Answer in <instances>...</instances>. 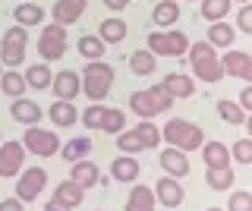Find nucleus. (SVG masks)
<instances>
[{
  "label": "nucleus",
  "mask_w": 252,
  "mask_h": 211,
  "mask_svg": "<svg viewBox=\"0 0 252 211\" xmlns=\"http://www.w3.org/2000/svg\"><path fill=\"white\" fill-rule=\"evenodd\" d=\"M189 66L202 82H220L224 79V66H220L218 48H211L208 41H195L189 44Z\"/></svg>",
  "instance_id": "f257e3e1"
},
{
  "label": "nucleus",
  "mask_w": 252,
  "mask_h": 211,
  "mask_svg": "<svg viewBox=\"0 0 252 211\" xmlns=\"http://www.w3.org/2000/svg\"><path fill=\"white\" fill-rule=\"evenodd\" d=\"M170 104H173V98L167 95V89H164V85L139 89V91H132V95H129V107H132V114H139L142 120H152V117L164 114V111H170Z\"/></svg>",
  "instance_id": "f03ea898"
},
{
  "label": "nucleus",
  "mask_w": 252,
  "mask_h": 211,
  "mask_svg": "<svg viewBox=\"0 0 252 211\" xmlns=\"http://www.w3.org/2000/svg\"><path fill=\"white\" fill-rule=\"evenodd\" d=\"M82 91L92 98V104H101L107 95H110V85H114V69L101 60H92L89 66L82 69Z\"/></svg>",
  "instance_id": "7ed1b4c3"
},
{
  "label": "nucleus",
  "mask_w": 252,
  "mask_h": 211,
  "mask_svg": "<svg viewBox=\"0 0 252 211\" xmlns=\"http://www.w3.org/2000/svg\"><path fill=\"white\" fill-rule=\"evenodd\" d=\"M161 136L170 148H180V151H195V148H202V142H205L202 126H195V123H189V120H170L167 126L161 129Z\"/></svg>",
  "instance_id": "20e7f679"
},
{
  "label": "nucleus",
  "mask_w": 252,
  "mask_h": 211,
  "mask_svg": "<svg viewBox=\"0 0 252 211\" xmlns=\"http://www.w3.org/2000/svg\"><path fill=\"white\" fill-rule=\"evenodd\" d=\"M148 51L155 57H183L189 51V38L180 29H161V32H148Z\"/></svg>",
  "instance_id": "39448f33"
},
{
  "label": "nucleus",
  "mask_w": 252,
  "mask_h": 211,
  "mask_svg": "<svg viewBox=\"0 0 252 211\" xmlns=\"http://www.w3.org/2000/svg\"><path fill=\"white\" fill-rule=\"evenodd\" d=\"M29 48V29L26 26H10L0 38V63L3 66H19L26 60Z\"/></svg>",
  "instance_id": "423d86ee"
},
{
  "label": "nucleus",
  "mask_w": 252,
  "mask_h": 211,
  "mask_svg": "<svg viewBox=\"0 0 252 211\" xmlns=\"http://www.w3.org/2000/svg\"><path fill=\"white\" fill-rule=\"evenodd\" d=\"M38 54H41V60H47V63L60 60L66 54V26H60V22L44 26L41 38H38Z\"/></svg>",
  "instance_id": "0eeeda50"
},
{
  "label": "nucleus",
  "mask_w": 252,
  "mask_h": 211,
  "mask_svg": "<svg viewBox=\"0 0 252 211\" xmlns=\"http://www.w3.org/2000/svg\"><path fill=\"white\" fill-rule=\"evenodd\" d=\"M22 145H26V151L38 154V158H51V154L60 151V139L41 126H29L26 136H22Z\"/></svg>",
  "instance_id": "6e6552de"
},
{
  "label": "nucleus",
  "mask_w": 252,
  "mask_h": 211,
  "mask_svg": "<svg viewBox=\"0 0 252 211\" xmlns=\"http://www.w3.org/2000/svg\"><path fill=\"white\" fill-rule=\"evenodd\" d=\"M44 186H47V174L41 167H29L26 174L16 180V199L19 202H35Z\"/></svg>",
  "instance_id": "1a4fd4ad"
},
{
  "label": "nucleus",
  "mask_w": 252,
  "mask_h": 211,
  "mask_svg": "<svg viewBox=\"0 0 252 211\" xmlns=\"http://www.w3.org/2000/svg\"><path fill=\"white\" fill-rule=\"evenodd\" d=\"M22 158H26V145L22 142H3L0 145V180L19 177Z\"/></svg>",
  "instance_id": "9d476101"
},
{
  "label": "nucleus",
  "mask_w": 252,
  "mask_h": 211,
  "mask_svg": "<svg viewBox=\"0 0 252 211\" xmlns=\"http://www.w3.org/2000/svg\"><path fill=\"white\" fill-rule=\"evenodd\" d=\"M155 199L161 202V205H167V208H177V205H183L186 192H183V186H180L177 177H161L155 183Z\"/></svg>",
  "instance_id": "9b49d317"
},
{
  "label": "nucleus",
  "mask_w": 252,
  "mask_h": 211,
  "mask_svg": "<svg viewBox=\"0 0 252 211\" xmlns=\"http://www.w3.org/2000/svg\"><path fill=\"white\" fill-rule=\"evenodd\" d=\"M51 89H54V95H57V101H73L79 91H82V76H76L73 69H63V73L54 76Z\"/></svg>",
  "instance_id": "f8f14e48"
},
{
  "label": "nucleus",
  "mask_w": 252,
  "mask_h": 211,
  "mask_svg": "<svg viewBox=\"0 0 252 211\" xmlns=\"http://www.w3.org/2000/svg\"><path fill=\"white\" fill-rule=\"evenodd\" d=\"M10 114H13L16 123H22V126H35V123L44 117V111L38 107V101H29V98H13Z\"/></svg>",
  "instance_id": "ddd939ff"
},
{
  "label": "nucleus",
  "mask_w": 252,
  "mask_h": 211,
  "mask_svg": "<svg viewBox=\"0 0 252 211\" xmlns=\"http://www.w3.org/2000/svg\"><path fill=\"white\" fill-rule=\"evenodd\" d=\"M202 161H205V170H220V167H230L233 154L227 151L224 142H205V148H202Z\"/></svg>",
  "instance_id": "4468645a"
},
{
  "label": "nucleus",
  "mask_w": 252,
  "mask_h": 211,
  "mask_svg": "<svg viewBox=\"0 0 252 211\" xmlns=\"http://www.w3.org/2000/svg\"><path fill=\"white\" fill-rule=\"evenodd\" d=\"M85 3H89V0H57L54 10H51V16H54V22H60V26H73V22L85 13Z\"/></svg>",
  "instance_id": "2eb2a0df"
},
{
  "label": "nucleus",
  "mask_w": 252,
  "mask_h": 211,
  "mask_svg": "<svg viewBox=\"0 0 252 211\" xmlns=\"http://www.w3.org/2000/svg\"><path fill=\"white\" fill-rule=\"evenodd\" d=\"M69 180H73L76 186H82V189H92V186H98L101 183V170H98V164L94 161H76L73 164V174H69Z\"/></svg>",
  "instance_id": "dca6fc26"
},
{
  "label": "nucleus",
  "mask_w": 252,
  "mask_h": 211,
  "mask_svg": "<svg viewBox=\"0 0 252 211\" xmlns=\"http://www.w3.org/2000/svg\"><path fill=\"white\" fill-rule=\"evenodd\" d=\"M161 167L167 177H186L189 174V158L186 151H180V148H167V151H161Z\"/></svg>",
  "instance_id": "f3484780"
},
{
  "label": "nucleus",
  "mask_w": 252,
  "mask_h": 211,
  "mask_svg": "<svg viewBox=\"0 0 252 211\" xmlns=\"http://www.w3.org/2000/svg\"><path fill=\"white\" fill-rule=\"evenodd\" d=\"M161 85L167 89V95L173 101H177V98H192L195 95V82L189 79V76H183V73H167Z\"/></svg>",
  "instance_id": "a211bd4d"
},
{
  "label": "nucleus",
  "mask_w": 252,
  "mask_h": 211,
  "mask_svg": "<svg viewBox=\"0 0 252 211\" xmlns=\"http://www.w3.org/2000/svg\"><path fill=\"white\" fill-rule=\"evenodd\" d=\"M249 54L246 51H227L220 57V66H224V76H233V79H246V69H249Z\"/></svg>",
  "instance_id": "6ab92c4d"
},
{
  "label": "nucleus",
  "mask_w": 252,
  "mask_h": 211,
  "mask_svg": "<svg viewBox=\"0 0 252 211\" xmlns=\"http://www.w3.org/2000/svg\"><path fill=\"white\" fill-rule=\"evenodd\" d=\"M139 161L132 158V154H123V158H117L114 164H110V177L120 180V183H136L139 180Z\"/></svg>",
  "instance_id": "aec40b11"
},
{
  "label": "nucleus",
  "mask_w": 252,
  "mask_h": 211,
  "mask_svg": "<svg viewBox=\"0 0 252 211\" xmlns=\"http://www.w3.org/2000/svg\"><path fill=\"white\" fill-rule=\"evenodd\" d=\"M155 192H152V186H132V192H129V199H126V211H155Z\"/></svg>",
  "instance_id": "412c9836"
},
{
  "label": "nucleus",
  "mask_w": 252,
  "mask_h": 211,
  "mask_svg": "<svg viewBox=\"0 0 252 211\" xmlns=\"http://www.w3.org/2000/svg\"><path fill=\"white\" fill-rule=\"evenodd\" d=\"M233 38H236V29L227 26V19L211 22V26H208V44H211V48H224L227 51L233 44Z\"/></svg>",
  "instance_id": "4be33fe9"
},
{
  "label": "nucleus",
  "mask_w": 252,
  "mask_h": 211,
  "mask_svg": "<svg viewBox=\"0 0 252 211\" xmlns=\"http://www.w3.org/2000/svg\"><path fill=\"white\" fill-rule=\"evenodd\" d=\"M79 111L73 101H54L51 104V123L54 126H76Z\"/></svg>",
  "instance_id": "5701e85b"
},
{
  "label": "nucleus",
  "mask_w": 252,
  "mask_h": 211,
  "mask_svg": "<svg viewBox=\"0 0 252 211\" xmlns=\"http://www.w3.org/2000/svg\"><path fill=\"white\" fill-rule=\"evenodd\" d=\"M54 199L63 202L66 208H76V205H82V199H85V189L82 186H76L73 180H66V183H60L57 189H54Z\"/></svg>",
  "instance_id": "b1692460"
},
{
  "label": "nucleus",
  "mask_w": 252,
  "mask_h": 211,
  "mask_svg": "<svg viewBox=\"0 0 252 211\" xmlns=\"http://www.w3.org/2000/svg\"><path fill=\"white\" fill-rule=\"evenodd\" d=\"M13 19H16V26H41V19H44V10L38 3H19L13 10Z\"/></svg>",
  "instance_id": "393cba45"
},
{
  "label": "nucleus",
  "mask_w": 252,
  "mask_h": 211,
  "mask_svg": "<svg viewBox=\"0 0 252 211\" xmlns=\"http://www.w3.org/2000/svg\"><path fill=\"white\" fill-rule=\"evenodd\" d=\"M152 19H155V26H177L180 3H177V0H161V3L152 10Z\"/></svg>",
  "instance_id": "a878e982"
},
{
  "label": "nucleus",
  "mask_w": 252,
  "mask_h": 211,
  "mask_svg": "<svg viewBox=\"0 0 252 211\" xmlns=\"http://www.w3.org/2000/svg\"><path fill=\"white\" fill-rule=\"evenodd\" d=\"M26 76L22 73H16V69H10V73H3L0 76V91H3L6 98H22L26 95Z\"/></svg>",
  "instance_id": "bb28decb"
},
{
  "label": "nucleus",
  "mask_w": 252,
  "mask_h": 211,
  "mask_svg": "<svg viewBox=\"0 0 252 211\" xmlns=\"http://www.w3.org/2000/svg\"><path fill=\"white\" fill-rule=\"evenodd\" d=\"M218 117L224 123H230V126H243L246 123V111H243V104L240 101H218Z\"/></svg>",
  "instance_id": "cd10ccee"
},
{
  "label": "nucleus",
  "mask_w": 252,
  "mask_h": 211,
  "mask_svg": "<svg viewBox=\"0 0 252 211\" xmlns=\"http://www.w3.org/2000/svg\"><path fill=\"white\" fill-rule=\"evenodd\" d=\"M155 66H158V57H155L152 51H132L129 54V69L136 76H152Z\"/></svg>",
  "instance_id": "c85d7f7f"
},
{
  "label": "nucleus",
  "mask_w": 252,
  "mask_h": 211,
  "mask_svg": "<svg viewBox=\"0 0 252 211\" xmlns=\"http://www.w3.org/2000/svg\"><path fill=\"white\" fill-rule=\"evenodd\" d=\"M98 38L104 44H120L123 38H126V22L123 19H104V22H101V29H98Z\"/></svg>",
  "instance_id": "c756f323"
},
{
  "label": "nucleus",
  "mask_w": 252,
  "mask_h": 211,
  "mask_svg": "<svg viewBox=\"0 0 252 211\" xmlns=\"http://www.w3.org/2000/svg\"><path fill=\"white\" fill-rule=\"evenodd\" d=\"M89 151H92V139H89V136H79V139H69V142L63 145L60 154H63L69 164H76V161H82Z\"/></svg>",
  "instance_id": "7c9ffc66"
},
{
  "label": "nucleus",
  "mask_w": 252,
  "mask_h": 211,
  "mask_svg": "<svg viewBox=\"0 0 252 211\" xmlns=\"http://www.w3.org/2000/svg\"><path fill=\"white\" fill-rule=\"evenodd\" d=\"M233 180H236V174L230 167H220V170H208V174H205V183L211 186V189L215 192H227L233 186Z\"/></svg>",
  "instance_id": "2f4dec72"
},
{
  "label": "nucleus",
  "mask_w": 252,
  "mask_h": 211,
  "mask_svg": "<svg viewBox=\"0 0 252 211\" xmlns=\"http://www.w3.org/2000/svg\"><path fill=\"white\" fill-rule=\"evenodd\" d=\"M230 3H233V0H202V19H208V22L227 19V13H230Z\"/></svg>",
  "instance_id": "473e14b6"
},
{
  "label": "nucleus",
  "mask_w": 252,
  "mask_h": 211,
  "mask_svg": "<svg viewBox=\"0 0 252 211\" xmlns=\"http://www.w3.org/2000/svg\"><path fill=\"white\" fill-rule=\"evenodd\" d=\"M26 82L32 85V89H51V66L47 63H35L26 69Z\"/></svg>",
  "instance_id": "72a5a7b5"
},
{
  "label": "nucleus",
  "mask_w": 252,
  "mask_h": 211,
  "mask_svg": "<svg viewBox=\"0 0 252 211\" xmlns=\"http://www.w3.org/2000/svg\"><path fill=\"white\" fill-rule=\"evenodd\" d=\"M76 48H79V54H82V57H89V60H101V54H104V41H101L98 35H82Z\"/></svg>",
  "instance_id": "f704fd0d"
},
{
  "label": "nucleus",
  "mask_w": 252,
  "mask_h": 211,
  "mask_svg": "<svg viewBox=\"0 0 252 211\" xmlns=\"http://www.w3.org/2000/svg\"><path fill=\"white\" fill-rule=\"evenodd\" d=\"M117 148H120V151H126V154L145 151V145H142V139H139L136 126H132V129H126V132H117Z\"/></svg>",
  "instance_id": "c9c22d12"
},
{
  "label": "nucleus",
  "mask_w": 252,
  "mask_h": 211,
  "mask_svg": "<svg viewBox=\"0 0 252 211\" xmlns=\"http://www.w3.org/2000/svg\"><path fill=\"white\" fill-rule=\"evenodd\" d=\"M126 126V114L123 111H117V107H104V117H101V129L104 132H123Z\"/></svg>",
  "instance_id": "e433bc0d"
},
{
  "label": "nucleus",
  "mask_w": 252,
  "mask_h": 211,
  "mask_svg": "<svg viewBox=\"0 0 252 211\" xmlns=\"http://www.w3.org/2000/svg\"><path fill=\"white\" fill-rule=\"evenodd\" d=\"M136 132H139V139H142V145H145V151H152V148H158V145H161V129H158V126H152V123H139V126H136Z\"/></svg>",
  "instance_id": "4c0bfd02"
},
{
  "label": "nucleus",
  "mask_w": 252,
  "mask_h": 211,
  "mask_svg": "<svg viewBox=\"0 0 252 211\" xmlns=\"http://www.w3.org/2000/svg\"><path fill=\"white\" fill-rule=\"evenodd\" d=\"M101 117H104V104H92L89 111L79 114V120H82L89 129H101Z\"/></svg>",
  "instance_id": "58836bf2"
},
{
  "label": "nucleus",
  "mask_w": 252,
  "mask_h": 211,
  "mask_svg": "<svg viewBox=\"0 0 252 211\" xmlns=\"http://www.w3.org/2000/svg\"><path fill=\"white\" fill-rule=\"evenodd\" d=\"M230 154H233V161H240V164H252V139H240V142H233Z\"/></svg>",
  "instance_id": "ea45409f"
},
{
  "label": "nucleus",
  "mask_w": 252,
  "mask_h": 211,
  "mask_svg": "<svg viewBox=\"0 0 252 211\" xmlns=\"http://www.w3.org/2000/svg\"><path fill=\"white\" fill-rule=\"evenodd\" d=\"M227 211H252V192H230Z\"/></svg>",
  "instance_id": "a19ab883"
},
{
  "label": "nucleus",
  "mask_w": 252,
  "mask_h": 211,
  "mask_svg": "<svg viewBox=\"0 0 252 211\" xmlns=\"http://www.w3.org/2000/svg\"><path fill=\"white\" fill-rule=\"evenodd\" d=\"M236 26H240L246 35H252V3L240 6V13H236Z\"/></svg>",
  "instance_id": "79ce46f5"
},
{
  "label": "nucleus",
  "mask_w": 252,
  "mask_h": 211,
  "mask_svg": "<svg viewBox=\"0 0 252 211\" xmlns=\"http://www.w3.org/2000/svg\"><path fill=\"white\" fill-rule=\"evenodd\" d=\"M240 104H243V111H249V114H252V82L240 91Z\"/></svg>",
  "instance_id": "37998d69"
},
{
  "label": "nucleus",
  "mask_w": 252,
  "mask_h": 211,
  "mask_svg": "<svg viewBox=\"0 0 252 211\" xmlns=\"http://www.w3.org/2000/svg\"><path fill=\"white\" fill-rule=\"evenodd\" d=\"M0 211H22V202L19 199H3L0 202Z\"/></svg>",
  "instance_id": "c03bdc74"
},
{
  "label": "nucleus",
  "mask_w": 252,
  "mask_h": 211,
  "mask_svg": "<svg viewBox=\"0 0 252 211\" xmlns=\"http://www.w3.org/2000/svg\"><path fill=\"white\" fill-rule=\"evenodd\" d=\"M44 211H73V208H66V205H63V202L51 199V202H47V205H44Z\"/></svg>",
  "instance_id": "a18cd8bd"
},
{
  "label": "nucleus",
  "mask_w": 252,
  "mask_h": 211,
  "mask_svg": "<svg viewBox=\"0 0 252 211\" xmlns=\"http://www.w3.org/2000/svg\"><path fill=\"white\" fill-rule=\"evenodd\" d=\"M104 3L110 6V10H126V3H129V0H104Z\"/></svg>",
  "instance_id": "49530a36"
},
{
  "label": "nucleus",
  "mask_w": 252,
  "mask_h": 211,
  "mask_svg": "<svg viewBox=\"0 0 252 211\" xmlns=\"http://www.w3.org/2000/svg\"><path fill=\"white\" fill-rule=\"evenodd\" d=\"M243 126H246V129H249V139H252V114L246 117V123H243Z\"/></svg>",
  "instance_id": "de8ad7c7"
},
{
  "label": "nucleus",
  "mask_w": 252,
  "mask_h": 211,
  "mask_svg": "<svg viewBox=\"0 0 252 211\" xmlns=\"http://www.w3.org/2000/svg\"><path fill=\"white\" fill-rule=\"evenodd\" d=\"M246 82H252V60H249V69H246Z\"/></svg>",
  "instance_id": "09e8293b"
},
{
  "label": "nucleus",
  "mask_w": 252,
  "mask_h": 211,
  "mask_svg": "<svg viewBox=\"0 0 252 211\" xmlns=\"http://www.w3.org/2000/svg\"><path fill=\"white\" fill-rule=\"evenodd\" d=\"M208 211H224V208H208Z\"/></svg>",
  "instance_id": "8fccbe9b"
},
{
  "label": "nucleus",
  "mask_w": 252,
  "mask_h": 211,
  "mask_svg": "<svg viewBox=\"0 0 252 211\" xmlns=\"http://www.w3.org/2000/svg\"><path fill=\"white\" fill-rule=\"evenodd\" d=\"M243 3H249V0H243Z\"/></svg>",
  "instance_id": "3c124183"
},
{
  "label": "nucleus",
  "mask_w": 252,
  "mask_h": 211,
  "mask_svg": "<svg viewBox=\"0 0 252 211\" xmlns=\"http://www.w3.org/2000/svg\"><path fill=\"white\" fill-rule=\"evenodd\" d=\"M0 76H3V73H0Z\"/></svg>",
  "instance_id": "603ef678"
}]
</instances>
